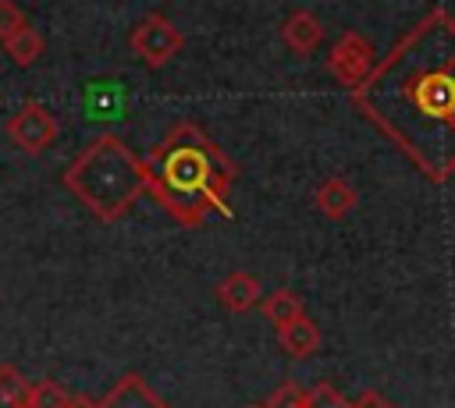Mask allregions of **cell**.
<instances>
[{
    "label": "cell",
    "instance_id": "21",
    "mask_svg": "<svg viewBox=\"0 0 455 408\" xmlns=\"http://www.w3.org/2000/svg\"><path fill=\"white\" fill-rule=\"evenodd\" d=\"M249 408H263V404H249Z\"/></svg>",
    "mask_w": 455,
    "mask_h": 408
},
{
    "label": "cell",
    "instance_id": "8",
    "mask_svg": "<svg viewBox=\"0 0 455 408\" xmlns=\"http://www.w3.org/2000/svg\"><path fill=\"white\" fill-rule=\"evenodd\" d=\"M259 298H263V287H259L256 273H249V270H231L217 284V302L228 312H249V309L259 305Z\"/></svg>",
    "mask_w": 455,
    "mask_h": 408
},
{
    "label": "cell",
    "instance_id": "5",
    "mask_svg": "<svg viewBox=\"0 0 455 408\" xmlns=\"http://www.w3.org/2000/svg\"><path fill=\"white\" fill-rule=\"evenodd\" d=\"M128 46H132V53L146 64V67H164L181 46H185V35H181V28L167 18V14H160V11H149L132 32H128Z\"/></svg>",
    "mask_w": 455,
    "mask_h": 408
},
{
    "label": "cell",
    "instance_id": "3",
    "mask_svg": "<svg viewBox=\"0 0 455 408\" xmlns=\"http://www.w3.org/2000/svg\"><path fill=\"white\" fill-rule=\"evenodd\" d=\"M60 184L96 220L114 224L146 195V163L121 135H100L64 167Z\"/></svg>",
    "mask_w": 455,
    "mask_h": 408
},
{
    "label": "cell",
    "instance_id": "15",
    "mask_svg": "<svg viewBox=\"0 0 455 408\" xmlns=\"http://www.w3.org/2000/svg\"><path fill=\"white\" fill-rule=\"evenodd\" d=\"M71 394L57 380H32L28 383V408H68Z\"/></svg>",
    "mask_w": 455,
    "mask_h": 408
},
{
    "label": "cell",
    "instance_id": "6",
    "mask_svg": "<svg viewBox=\"0 0 455 408\" xmlns=\"http://www.w3.org/2000/svg\"><path fill=\"white\" fill-rule=\"evenodd\" d=\"M60 135V124L53 117L50 106H43L39 99H25L11 117H7V138L25 153V156H39L46 153Z\"/></svg>",
    "mask_w": 455,
    "mask_h": 408
},
{
    "label": "cell",
    "instance_id": "14",
    "mask_svg": "<svg viewBox=\"0 0 455 408\" xmlns=\"http://www.w3.org/2000/svg\"><path fill=\"white\" fill-rule=\"evenodd\" d=\"M28 383L11 362L0 365V408H28Z\"/></svg>",
    "mask_w": 455,
    "mask_h": 408
},
{
    "label": "cell",
    "instance_id": "11",
    "mask_svg": "<svg viewBox=\"0 0 455 408\" xmlns=\"http://www.w3.org/2000/svg\"><path fill=\"white\" fill-rule=\"evenodd\" d=\"M277 344L284 348L288 358H313L320 351V326L302 312L299 319L277 330Z\"/></svg>",
    "mask_w": 455,
    "mask_h": 408
},
{
    "label": "cell",
    "instance_id": "2",
    "mask_svg": "<svg viewBox=\"0 0 455 408\" xmlns=\"http://www.w3.org/2000/svg\"><path fill=\"white\" fill-rule=\"evenodd\" d=\"M142 163L146 195H153L181 227H199L213 213L231 216V184L238 167L196 121H174L164 138L149 145Z\"/></svg>",
    "mask_w": 455,
    "mask_h": 408
},
{
    "label": "cell",
    "instance_id": "10",
    "mask_svg": "<svg viewBox=\"0 0 455 408\" xmlns=\"http://www.w3.org/2000/svg\"><path fill=\"white\" fill-rule=\"evenodd\" d=\"M316 209L327 216V220H341L348 216L355 206H359V192L345 181V177H323L316 184V195H313Z\"/></svg>",
    "mask_w": 455,
    "mask_h": 408
},
{
    "label": "cell",
    "instance_id": "17",
    "mask_svg": "<svg viewBox=\"0 0 455 408\" xmlns=\"http://www.w3.org/2000/svg\"><path fill=\"white\" fill-rule=\"evenodd\" d=\"M306 397H309V387H299V383H281L267 401L263 408H306Z\"/></svg>",
    "mask_w": 455,
    "mask_h": 408
},
{
    "label": "cell",
    "instance_id": "20",
    "mask_svg": "<svg viewBox=\"0 0 455 408\" xmlns=\"http://www.w3.org/2000/svg\"><path fill=\"white\" fill-rule=\"evenodd\" d=\"M68 408H103V404H100L96 397H89V394H71Z\"/></svg>",
    "mask_w": 455,
    "mask_h": 408
},
{
    "label": "cell",
    "instance_id": "12",
    "mask_svg": "<svg viewBox=\"0 0 455 408\" xmlns=\"http://www.w3.org/2000/svg\"><path fill=\"white\" fill-rule=\"evenodd\" d=\"M4 46V53L18 64V67H32L39 57H43V50H46V39H43V32H36L32 25H25L21 32H14L7 43H0Z\"/></svg>",
    "mask_w": 455,
    "mask_h": 408
},
{
    "label": "cell",
    "instance_id": "13",
    "mask_svg": "<svg viewBox=\"0 0 455 408\" xmlns=\"http://www.w3.org/2000/svg\"><path fill=\"white\" fill-rule=\"evenodd\" d=\"M306 309H302V298L295 294V291H288V287H277V291H270V298L263 302V316L270 319V326L274 330H281V326H288L291 319H299Z\"/></svg>",
    "mask_w": 455,
    "mask_h": 408
},
{
    "label": "cell",
    "instance_id": "19",
    "mask_svg": "<svg viewBox=\"0 0 455 408\" xmlns=\"http://www.w3.org/2000/svg\"><path fill=\"white\" fill-rule=\"evenodd\" d=\"M348 408H395V404H391V401H387L380 390H363V394H359V397H355Z\"/></svg>",
    "mask_w": 455,
    "mask_h": 408
},
{
    "label": "cell",
    "instance_id": "7",
    "mask_svg": "<svg viewBox=\"0 0 455 408\" xmlns=\"http://www.w3.org/2000/svg\"><path fill=\"white\" fill-rule=\"evenodd\" d=\"M100 404H103V408H171V404L142 380V373H135V369H128V373L103 394Z\"/></svg>",
    "mask_w": 455,
    "mask_h": 408
},
{
    "label": "cell",
    "instance_id": "1",
    "mask_svg": "<svg viewBox=\"0 0 455 408\" xmlns=\"http://www.w3.org/2000/svg\"><path fill=\"white\" fill-rule=\"evenodd\" d=\"M352 106L430 181L455 174V14L430 7L377 64Z\"/></svg>",
    "mask_w": 455,
    "mask_h": 408
},
{
    "label": "cell",
    "instance_id": "4",
    "mask_svg": "<svg viewBox=\"0 0 455 408\" xmlns=\"http://www.w3.org/2000/svg\"><path fill=\"white\" fill-rule=\"evenodd\" d=\"M377 50H373V43L363 35V32H341L338 39H334V46H331V53H327V71L338 78V85L352 96L355 89H363L366 85V78L377 71Z\"/></svg>",
    "mask_w": 455,
    "mask_h": 408
},
{
    "label": "cell",
    "instance_id": "18",
    "mask_svg": "<svg viewBox=\"0 0 455 408\" xmlns=\"http://www.w3.org/2000/svg\"><path fill=\"white\" fill-rule=\"evenodd\" d=\"M28 25L25 11L14 4V0H0V43H7L14 32H21Z\"/></svg>",
    "mask_w": 455,
    "mask_h": 408
},
{
    "label": "cell",
    "instance_id": "9",
    "mask_svg": "<svg viewBox=\"0 0 455 408\" xmlns=\"http://www.w3.org/2000/svg\"><path fill=\"white\" fill-rule=\"evenodd\" d=\"M281 39H284V46L291 53L306 57V53H313L323 43V25L316 21L313 11H291L284 18V25H281Z\"/></svg>",
    "mask_w": 455,
    "mask_h": 408
},
{
    "label": "cell",
    "instance_id": "16",
    "mask_svg": "<svg viewBox=\"0 0 455 408\" xmlns=\"http://www.w3.org/2000/svg\"><path fill=\"white\" fill-rule=\"evenodd\" d=\"M352 401L334 387V383H327V380H320V383H313L309 387V397H306V408H348Z\"/></svg>",
    "mask_w": 455,
    "mask_h": 408
}]
</instances>
